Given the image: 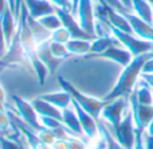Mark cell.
<instances>
[{"label": "cell", "mask_w": 153, "mask_h": 149, "mask_svg": "<svg viewBox=\"0 0 153 149\" xmlns=\"http://www.w3.org/2000/svg\"><path fill=\"white\" fill-rule=\"evenodd\" d=\"M7 51H8V46L5 42V36L4 32L1 28V18H0V59H4L7 56Z\"/></svg>", "instance_id": "cell-30"}, {"label": "cell", "mask_w": 153, "mask_h": 149, "mask_svg": "<svg viewBox=\"0 0 153 149\" xmlns=\"http://www.w3.org/2000/svg\"><path fill=\"white\" fill-rule=\"evenodd\" d=\"M148 1H149V3H152V4H153V0H148Z\"/></svg>", "instance_id": "cell-45"}, {"label": "cell", "mask_w": 153, "mask_h": 149, "mask_svg": "<svg viewBox=\"0 0 153 149\" xmlns=\"http://www.w3.org/2000/svg\"><path fill=\"white\" fill-rule=\"evenodd\" d=\"M23 4L26 5L28 15L35 20L55 12V5L51 4L48 0H23Z\"/></svg>", "instance_id": "cell-14"}, {"label": "cell", "mask_w": 153, "mask_h": 149, "mask_svg": "<svg viewBox=\"0 0 153 149\" xmlns=\"http://www.w3.org/2000/svg\"><path fill=\"white\" fill-rule=\"evenodd\" d=\"M144 147L145 149H153V136L144 133Z\"/></svg>", "instance_id": "cell-38"}, {"label": "cell", "mask_w": 153, "mask_h": 149, "mask_svg": "<svg viewBox=\"0 0 153 149\" xmlns=\"http://www.w3.org/2000/svg\"><path fill=\"white\" fill-rule=\"evenodd\" d=\"M55 12L58 13V16L62 20V26L70 32L73 39H86V40H93L95 39L94 36L89 35L86 31L82 30V27L79 26L78 20L74 18V13L70 10H66V8H59L55 7Z\"/></svg>", "instance_id": "cell-9"}, {"label": "cell", "mask_w": 153, "mask_h": 149, "mask_svg": "<svg viewBox=\"0 0 153 149\" xmlns=\"http://www.w3.org/2000/svg\"><path fill=\"white\" fill-rule=\"evenodd\" d=\"M144 133L145 132L136 130V144L133 149H145V147H144Z\"/></svg>", "instance_id": "cell-34"}, {"label": "cell", "mask_w": 153, "mask_h": 149, "mask_svg": "<svg viewBox=\"0 0 153 149\" xmlns=\"http://www.w3.org/2000/svg\"><path fill=\"white\" fill-rule=\"evenodd\" d=\"M0 110H4V112H5V109H4V102H3V101H0Z\"/></svg>", "instance_id": "cell-44"}, {"label": "cell", "mask_w": 153, "mask_h": 149, "mask_svg": "<svg viewBox=\"0 0 153 149\" xmlns=\"http://www.w3.org/2000/svg\"><path fill=\"white\" fill-rule=\"evenodd\" d=\"M100 134L102 136V140H103L102 149H125L117 141L116 137L113 136V133H110V130H109L106 126L100 125Z\"/></svg>", "instance_id": "cell-24"}, {"label": "cell", "mask_w": 153, "mask_h": 149, "mask_svg": "<svg viewBox=\"0 0 153 149\" xmlns=\"http://www.w3.org/2000/svg\"><path fill=\"white\" fill-rule=\"evenodd\" d=\"M58 82H59V85H61L62 90L67 91L73 101H74L75 104H78L85 112H87L91 117H94L95 120H98V118L101 117V112H102L103 106H105V104H106L103 99L93 98V97H89V96H86V94L81 93L69 81H66L62 77L58 78Z\"/></svg>", "instance_id": "cell-2"}, {"label": "cell", "mask_w": 153, "mask_h": 149, "mask_svg": "<svg viewBox=\"0 0 153 149\" xmlns=\"http://www.w3.org/2000/svg\"><path fill=\"white\" fill-rule=\"evenodd\" d=\"M39 121L45 128L51 129V130H54V129L59 128V126L62 125V121L56 120V118H53V117H43V116H39Z\"/></svg>", "instance_id": "cell-28"}, {"label": "cell", "mask_w": 153, "mask_h": 149, "mask_svg": "<svg viewBox=\"0 0 153 149\" xmlns=\"http://www.w3.org/2000/svg\"><path fill=\"white\" fill-rule=\"evenodd\" d=\"M129 107V98H126V97H121V98H117L114 101L106 102L102 112H101L100 118H102L106 124H109L110 128H116L125 117Z\"/></svg>", "instance_id": "cell-4"}, {"label": "cell", "mask_w": 153, "mask_h": 149, "mask_svg": "<svg viewBox=\"0 0 153 149\" xmlns=\"http://www.w3.org/2000/svg\"><path fill=\"white\" fill-rule=\"evenodd\" d=\"M4 99H5V93H4V90H3V87L0 86V101L4 102Z\"/></svg>", "instance_id": "cell-43"}, {"label": "cell", "mask_w": 153, "mask_h": 149, "mask_svg": "<svg viewBox=\"0 0 153 149\" xmlns=\"http://www.w3.org/2000/svg\"><path fill=\"white\" fill-rule=\"evenodd\" d=\"M98 3H102V4H106V5H109V7H111V8H114V10H117V11H120V12H129V11L126 10V8L124 7V5L121 4V3L118 1V0H97Z\"/></svg>", "instance_id": "cell-31"}, {"label": "cell", "mask_w": 153, "mask_h": 149, "mask_svg": "<svg viewBox=\"0 0 153 149\" xmlns=\"http://www.w3.org/2000/svg\"><path fill=\"white\" fill-rule=\"evenodd\" d=\"M140 78L146 83V85L149 86V87L153 89V73H151V74H146V73H141V77H140Z\"/></svg>", "instance_id": "cell-35"}, {"label": "cell", "mask_w": 153, "mask_h": 149, "mask_svg": "<svg viewBox=\"0 0 153 149\" xmlns=\"http://www.w3.org/2000/svg\"><path fill=\"white\" fill-rule=\"evenodd\" d=\"M125 8H126L129 12H132V0H118Z\"/></svg>", "instance_id": "cell-39"}, {"label": "cell", "mask_w": 153, "mask_h": 149, "mask_svg": "<svg viewBox=\"0 0 153 149\" xmlns=\"http://www.w3.org/2000/svg\"><path fill=\"white\" fill-rule=\"evenodd\" d=\"M121 44L118 46H113V47L108 48L106 51H103L102 54H98L95 55L94 58H103V59H109V61L114 62V63L120 64L122 67H126L130 62L133 61L134 56L129 53L125 47H120Z\"/></svg>", "instance_id": "cell-12"}, {"label": "cell", "mask_w": 153, "mask_h": 149, "mask_svg": "<svg viewBox=\"0 0 153 149\" xmlns=\"http://www.w3.org/2000/svg\"><path fill=\"white\" fill-rule=\"evenodd\" d=\"M90 47H91V40L86 39H73L71 38L66 43V48L70 55H85L90 53Z\"/></svg>", "instance_id": "cell-22"}, {"label": "cell", "mask_w": 153, "mask_h": 149, "mask_svg": "<svg viewBox=\"0 0 153 149\" xmlns=\"http://www.w3.org/2000/svg\"><path fill=\"white\" fill-rule=\"evenodd\" d=\"M70 1H71V0H70Z\"/></svg>", "instance_id": "cell-47"}, {"label": "cell", "mask_w": 153, "mask_h": 149, "mask_svg": "<svg viewBox=\"0 0 153 149\" xmlns=\"http://www.w3.org/2000/svg\"><path fill=\"white\" fill-rule=\"evenodd\" d=\"M152 26H153V21H152Z\"/></svg>", "instance_id": "cell-46"}, {"label": "cell", "mask_w": 153, "mask_h": 149, "mask_svg": "<svg viewBox=\"0 0 153 149\" xmlns=\"http://www.w3.org/2000/svg\"><path fill=\"white\" fill-rule=\"evenodd\" d=\"M70 39H71V35H70V32L67 31L63 26H62L61 28L53 31L51 35H50V40L56 42V43H63V44H66Z\"/></svg>", "instance_id": "cell-26"}, {"label": "cell", "mask_w": 153, "mask_h": 149, "mask_svg": "<svg viewBox=\"0 0 153 149\" xmlns=\"http://www.w3.org/2000/svg\"><path fill=\"white\" fill-rule=\"evenodd\" d=\"M143 73H146V74L153 73V56H151V58L145 62V64H144V67H143Z\"/></svg>", "instance_id": "cell-37"}, {"label": "cell", "mask_w": 153, "mask_h": 149, "mask_svg": "<svg viewBox=\"0 0 153 149\" xmlns=\"http://www.w3.org/2000/svg\"><path fill=\"white\" fill-rule=\"evenodd\" d=\"M7 1H8V8H10L13 12V15H15V1L16 0H7Z\"/></svg>", "instance_id": "cell-41"}, {"label": "cell", "mask_w": 153, "mask_h": 149, "mask_svg": "<svg viewBox=\"0 0 153 149\" xmlns=\"http://www.w3.org/2000/svg\"><path fill=\"white\" fill-rule=\"evenodd\" d=\"M71 105L74 106L76 114H78V118H79V122H81V126H82V130H83V136L86 139H95V137L100 134V126L97 124V120L94 117L89 114L87 112H85L78 104H75L74 101L71 102Z\"/></svg>", "instance_id": "cell-10"}, {"label": "cell", "mask_w": 153, "mask_h": 149, "mask_svg": "<svg viewBox=\"0 0 153 149\" xmlns=\"http://www.w3.org/2000/svg\"><path fill=\"white\" fill-rule=\"evenodd\" d=\"M132 12H134L138 18L145 20L146 23L153 21V4L148 0H132Z\"/></svg>", "instance_id": "cell-19"}, {"label": "cell", "mask_w": 153, "mask_h": 149, "mask_svg": "<svg viewBox=\"0 0 153 149\" xmlns=\"http://www.w3.org/2000/svg\"><path fill=\"white\" fill-rule=\"evenodd\" d=\"M75 16L82 30L95 38V7L93 0H79Z\"/></svg>", "instance_id": "cell-6"}, {"label": "cell", "mask_w": 153, "mask_h": 149, "mask_svg": "<svg viewBox=\"0 0 153 149\" xmlns=\"http://www.w3.org/2000/svg\"><path fill=\"white\" fill-rule=\"evenodd\" d=\"M110 32L118 39V42L121 43L122 47L126 48L133 56H140L153 51V42L144 40L141 38L136 36L134 34H128V32L120 31V30L114 28V27H110Z\"/></svg>", "instance_id": "cell-3"}, {"label": "cell", "mask_w": 153, "mask_h": 149, "mask_svg": "<svg viewBox=\"0 0 153 149\" xmlns=\"http://www.w3.org/2000/svg\"><path fill=\"white\" fill-rule=\"evenodd\" d=\"M0 149H24V148L18 142L12 141V140L0 136Z\"/></svg>", "instance_id": "cell-29"}, {"label": "cell", "mask_w": 153, "mask_h": 149, "mask_svg": "<svg viewBox=\"0 0 153 149\" xmlns=\"http://www.w3.org/2000/svg\"><path fill=\"white\" fill-rule=\"evenodd\" d=\"M118 44H121V43L118 42V39H117L113 34L98 36L91 40V47H90L91 55H87V58H94L95 55L102 54L103 51H106L108 48L113 47V46H118Z\"/></svg>", "instance_id": "cell-17"}, {"label": "cell", "mask_w": 153, "mask_h": 149, "mask_svg": "<svg viewBox=\"0 0 153 149\" xmlns=\"http://www.w3.org/2000/svg\"><path fill=\"white\" fill-rule=\"evenodd\" d=\"M151 56H153L152 53L144 54V55L140 56H134L133 61L126 67H124V70L121 71V74L118 77V81L116 82L114 87L109 91V94L105 97L103 101L110 102L117 98H121V97H129L130 93L134 90L136 85H137L138 78L141 77L144 64Z\"/></svg>", "instance_id": "cell-1"}, {"label": "cell", "mask_w": 153, "mask_h": 149, "mask_svg": "<svg viewBox=\"0 0 153 149\" xmlns=\"http://www.w3.org/2000/svg\"><path fill=\"white\" fill-rule=\"evenodd\" d=\"M32 106H34L35 112L38 113V116H43V117H53L56 120L62 121V110L58 109L56 106L51 105L50 102L42 99L40 97H38L36 99L31 101Z\"/></svg>", "instance_id": "cell-18"}, {"label": "cell", "mask_w": 153, "mask_h": 149, "mask_svg": "<svg viewBox=\"0 0 153 149\" xmlns=\"http://www.w3.org/2000/svg\"><path fill=\"white\" fill-rule=\"evenodd\" d=\"M10 117L4 110H0V132L4 133L8 130V126H10Z\"/></svg>", "instance_id": "cell-33"}, {"label": "cell", "mask_w": 153, "mask_h": 149, "mask_svg": "<svg viewBox=\"0 0 153 149\" xmlns=\"http://www.w3.org/2000/svg\"><path fill=\"white\" fill-rule=\"evenodd\" d=\"M38 23L45 30H47L48 32H53L62 27V20L56 12L48 13V15H45V16H42V18H39L38 19Z\"/></svg>", "instance_id": "cell-23"}, {"label": "cell", "mask_w": 153, "mask_h": 149, "mask_svg": "<svg viewBox=\"0 0 153 149\" xmlns=\"http://www.w3.org/2000/svg\"><path fill=\"white\" fill-rule=\"evenodd\" d=\"M62 124H63L74 136L79 137V139L83 137V130H82L78 114H76V112H75L73 105H70L69 107L62 110Z\"/></svg>", "instance_id": "cell-16"}, {"label": "cell", "mask_w": 153, "mask_h": 149, "mask_svg": "<svg viewBox=\"0 0 153 149\" xmlns=\"http://www.w3.org/2000/svg\"><path fill=\"white\" fill-rule=\"evenodd\" d=\"M12 101H13V105H15V107H16L18 116L28 126H31L36 133L45 128V126L40 124L39 116H38L36 112H35V109H34L31 102H27L26 99L20 98V97H18V96H12Z\"/></svg>", "instance_id": "cell-7"}, {"label": "cell", "mask_w": 153, "mask_h": 149, "mask_svg": "<svg viewBox=\"0 0 153 149\" xmlns=\"http://www.w3.org/2000/svg\"><path fill=\"white\" fill-rule=\"evenodd\" d=\"M111 130H113V136L116 137V140L125 149H133L136 144V125L133 121L130 107L121 122L116 128H111Z\"/></svg>", "instance_id": "cell-5"}, {"label": "cell", "mask_w": 153, "mask_h": 149, "mask_svg": "<svg viewBox=\"0 0 153 149\" xmlns=\"http://www.w3.org/2000/svg\"><path fill=\"white\" fill-rule=\"evenodd\" d=\"M40 98L45 99V101L50 102L51 105H54V106H56L58 109L63 110L66 109V107H69L70 105H71L73 99L71 97H70V94L67 93V91L62 90V91H58V93H48V94H43V96H40Z\"/></svg>", "instance_id": "cell-20"}, {"label": "cell", "mask_w": 153, "mask_h": 149, "mask_svg": "<svg viewBox=\"0 0 153 149\" xmlns=\"http://www.w3.org/2000/svg\"><path fill=\"white\" fill-rule=\"evenodd\" d=\"M78 3H79V0H71V5H73V13L75 15V12H76V7H78Z\"/></svg>", "instance_id": "cell-42"}, {"label": "cell", "mask_w": 153, "mask_h": 149, "mask_svg": "<svg viewBox=\"0 0 153 149\" xmlns=\"http://www.w3.org/2000/svg\"><path fill=\"white\" fill-rule=\"evenodd\" d=\"M1 18V28L3 32H4V36H5V42H7L8 46V50L11 48L12 46V42L16 36V32H18V19L15 18L13 12L10 10V8H5V11L0 15Z\"/></svg>", "instance_id": "cell-13"}, {"label": "cell", "mask_w": 153, "mask_h": 149, "mask_svg": "<svg viewBox=\"0 0 153 149\" xmlns=\"http://www.w3.org/2000/svg\"><path fill=\"white\" fill-rule=\"evenodd\" d=\"M145 133H146V134H151V136H153V118H152L151 122L148 124V126H146Z\"/></svg>", "instance_id": "cell-40"}, {"label": "cell", "mask_w": 153, "mask_h": 149, "mask_svg": "<svg viewBox=\"0 0 153 149\" xmlns=\"http://www.w3.org/2000/svg\"><path fill=\"white\" fill-rule=\"evenodd\" d=\"M38 137L40 139V141L43 142V144L48 145V147H51V145L55 142V134H54V132L51 130V129H47V128H43L42 130L38 132Z\"/></svg>", "instance_id": "cell-27"}, {"label": "cell", "mask_w": 153, "mask_h": 149, "mask_svg": "<svg viewBox=\"0 0 153 149\" xmlns=\"http://www.w3.org/2000/svg\"><path fill=\"white\" fill-rule=\"evenodd\" d=\"M129 105H130V112L133 116V121L136 125V130L145 132L148 124L153 118V105L152 106H145L137 102L133 91L129 96Z\"/></svg>", "instance_id": "cell-8"}, {"label": "cell", "mask_w": 153, "mask_h": 149, "mask_svg": "<svg viewBox=\"0 0 153 149\" xmlns=\"http://www.w3.org/2000/svg\"><path fill=\"white\" fill-rule=\"evenodd\" d=\"M53 149H69L67 147V140H55L53 145H51Z\"/></svg>", "instance_id": "cell-36"}, {"label": "cell", "mask_w": 153, "mask_h": 149, "mask_svg": "<svg viewBox=\"0 0 153 149\" xmlns=\"http://www.w3.org/2000/svg\"><path fill=\"white\" fill-rule=\"evenodd\" d=\"M67 147L69 149H87L86 145L83 144V141H82L79 137H70L69 140H67Z\"/></svg>", "instance_id": "cell-32"}, {"label": "cell", "mask_w": 153, "mask_h": 149, "mask_svg": "<svg viewBox=\"0 0 153 149\" xmlns=\"http://www.w3.org/2000/svg\"><path fill=\"white\" fill-rule=\"evenodd\" d=\"M36 54H38L39 59L45 63V66L47 67V70L51 73V74H54L55 70L58 69V66L63 62V61H61V59H56L55 56L51 54V51H50V39L45 40V42H42V43L38 44Z\"/></svg>", "instance_id": "cell-15"}, {"label": "cell", "mask_w": 153, "mask_h": 149, "mask_svg": "<svg viewBox=\"0 0 153 149\" xmlns=\"http://www.w3.org/2000/svg\"><path fill=\"white\" fill-rule=\"evenodd\" d=\"M50 51L56 59H61V61H65V59L70 55L66 48V44L53 42V40H50Z\"/></svg>", "instance_id": "cell-25"}, {"label": "cell", "mask_w": 153, "mask_h": 149, "mask_svg": "<svg viewBox=\"0 0 153 149\" xmlns=\"http://www.w3.org/2000/svg\"><path fill=\"white\" fill-rule=\"evenodd\" d=\"M125 18L128 19L130 27L133 30V34L136 36L141 38L144 40L153 42V26L151 23H146L141 18H138L134 12H124Z\"/></svg>", "instance_id": "cell-11"}, {"label": "cell", "mask_w": 153, "mask_h": 149, "mask_svg": "<svg viewBox=\"0 0 153 149\" xmlns=\"http://www.w3.org/2000/svg\"><path fill=\"white\" fill-rule=\"evenodd\" d=\"M136 99L138 104L145 105V106H152L153 105V89H151L143 79L138 86H136L133 90Z\"/></svg>", "instance_id": "cell-21"}]
</instances>
